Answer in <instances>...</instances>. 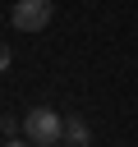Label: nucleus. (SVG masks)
Segmentation results:
<instances>
[{
  "label": "nucleus",
  "mask_w": 138,
  "mask_h": 147,
  "mask_svg": "<svg viewBox=\"0 0 138 147\" xmlns=\"http://www.w3.org/2000/svg\"><path fill=\"white\" fill-rule=\"evenodd\" d=\"M9 23H14L18 32H41V28L51 23V0H14Z\"/></svg>",
  "instance_id": "obj_2"
},
{
  "label": "nucleus",
  "mask_w": 138,
  "mask_h": 147,
  "mask_svg": "<svg viewBox=\"0 0 138 147\" xmlns=\"http://www.w3.org/2000/svg\"><path fill=\"white\" fill-rule=\"evenodd\" d=\"M23 138H28L32 147H55V142H64V115H55L51 106H32V110L23 115Z\"/></svg>",
  "instance_id": "obj_1"
},
{
  "label": "nucleus",
  "mask_w": 138,
  "mask_h": 147,
  "mask_svg": "<svg viewBox=\"0 0 138 147\" xmlns=\"http://www.w3.org/2000/svg\"><path fill=\"white\" fill-rule=\"evenodd\" d=\"M5 147H32L28 138H5Z\"/></svg>",
  "instance_id": "obj_5"
},
{
  "label": "nucleus",
  "mask_w": 138,
  "mask_h": 147,
  "mask_svg": "<svg viewBox=\"0 0 138 147\" xmlns=\"http://www.w3.org/2000/svg\"><path fill=\"white\" fill-rule=\"evenodd\" d=\"M5 69H9V46L0 41V74H5Z\"/></svg>",
  "instance_id": "obj_4"
},
{
  "label": "nucleus",
  "mask_w": 138,
  "mask_h": 147,
  "mask_svg": "<svg viewBox=\"0 0 138 147\" xmlns=\"http://www.w3.org/2000/svg\"><path fill=\"white\" fill-rule=\"evenodd\" d=\"M55 147H69V142H55Z\"/></svg>",
  "instance_id": "obj_6"
},
{
  "label": "nucleus",
  "mask_w": 138,
  "mask_h": 147,
  "mask_svg": "<svg viewBox=\"0 0 138 147\" xmlns=\"http://www.w3.org/2000/svg\"><path fill=\"white\" fill-rule=\"evenodd\" d=\"M64 142H69V147H87V142H92V129H87L83 119H64Z\"/></svg>",
  "instance_id": "obj_3"
}]
</instances>
